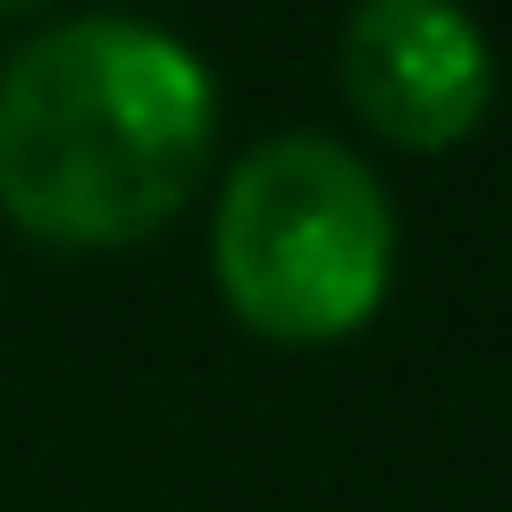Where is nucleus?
<instances>
[{
  "mask_svg": "<svg viewBox=\"0 0 512 512\" xmlns=\"http://www.w3.org/2000/svg\"><path fill=\"white\" fill-rule=\"evenodd\" d=\"M219 84L143 17H68L0 68V210L42 244H143L194 202Z\"/></svg>",
  "mask_w": 512,
  "mask_h": 512,
  "instance_id": "obj_1",
  "label": "nucleus"
},
{
  "mask_svg": "<svg viewBox=\"0 0 512 512\" xmlns=\"http://www.w3.org/2000/svg\"><path fill=\"white\" fill-rule=\"evenodd\" d=\"M227 311L269 345H336L387 303L395 202L378 168L328 135H269L236 160L210 219Z\"/></svg>",
  "mask_w": 512,
  "mask_h": 512,
  "instance_id": "obj_2",
  "label": "nucleus"
},
{
  "mask_svg": "<svg viewBox=\"0 0 512 512\" xmlns=\"http://www.w3.org/2000/svg\"><path fill=\"white\" fill-rule=\"evenodd\" d=\"M336 68L361 126L395 152H454L496 93L487 34L462 0H353Z\"/></svg>",
  "mask_w": 512,
  "mask_h": 512,
  "instance_id": "obj_3",
  "label": "nucleus"
},
{
  "mask_svg": "<svg viewBox=\"0 0 512 512\" xmlns=\"http://www.w3.org/2000/svg\"><path fill=\"white\" fill-rule=\"evenodd\" d=\"M0 9H26V0H0Z\"/></svg>",
  "mask_w": 512,
  "mask_h": 512,
  "instance_id": "obj_4",
  "label": "nucleus"
}]
</instances>
